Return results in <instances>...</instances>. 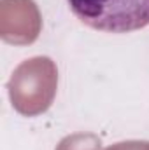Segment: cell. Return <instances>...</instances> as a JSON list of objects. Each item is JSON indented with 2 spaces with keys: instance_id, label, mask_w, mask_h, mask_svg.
I'll list each match as a JSON object with an SVG mask.
<instances>
[{
  "instance_id": "6da1fadb",
  "label": "cell",
  "mask_w": 149,
  "mask_h": 150,
  "mask_svg": "<svg viewBox=\"0 0 149 150\" xmlns=\"http://www.w3.org/2000/svg\"><path fill=\"white\" fill-rule=\"evenodd\" d=\"M84 25L109 33L135 32L149 25V0H67Z\"/></svg>"
}]
</instances>
